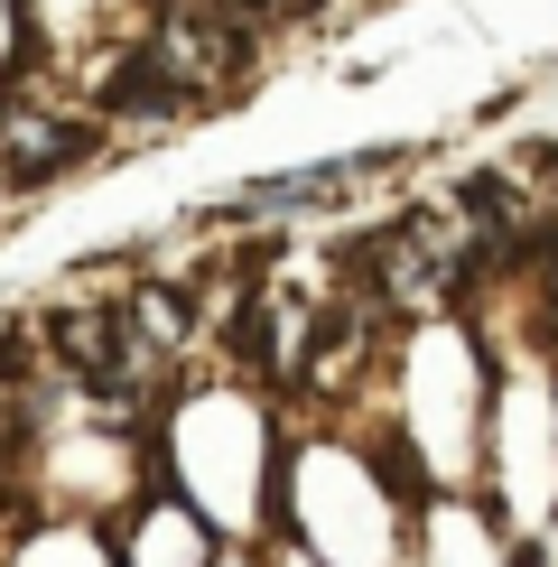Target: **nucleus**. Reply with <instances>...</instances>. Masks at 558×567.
I'll return each instance as SVG.
<instances>
[{
    "mask_svg": "<svg viewBox=\"0 0 558 567\" xmlns=\"http://www.w3.org/2000/svg\"><path fill=\"white\" fill-rule=\"evenodd\" d=\"M131 47L158 65V75H168V93H177L186 112L224 103V93L242 84V65H251V38L232 29L215 0H158V10H149V29H140Z\"/></svg>",
    "mask_w": 558,
    "mask_h": 567,
    "instance_id": "obj_1",
    "label": "nucleus"
},
{
    "mask_svg": "<svg viewBox=\"0 0 558 567\" xmlns=\"http://www.w3.org/2000/svg\"><path fill=\"white\" fill-rule=\"evenodd\" d=\"M84 150H93V122L65 93H38V84L0 93V177L10 186H56Z\"/></svg>",
    "mask_w": 558,
    "mask_h": 567,
    "instance_id": "obj_2",
    "label": "nucleus"
}]
</instances>
